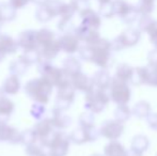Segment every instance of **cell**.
Instances as JSON below:
<instances>
[{
    "instance_id": "6da1fadb",
    "label": "cell",
    "mask_w": 157,
    "mask_h": 156,
    "mask_svg": "<svg viewBox=\"0 0 157 156\" xmlns=\"http://www.w3.org/2000/svg\"><path fill=\"white\" fill-rule=\"evenodd\" d=\"M78 52L82 60L94 63L101 69H106L110 61L111 43L108 40L99 38L94 43L80 46Z\"/></svg>"
},
{
    "instance_id": "7a4b0ae2",
    "label": "cell",
    "mask_w": 157,
    "mask_h": 156,
    "mask_svg": "<svg viewBox=\"0 0 157 156\" xmlns=\"http://www.w3.org/2000/svg\"><path fill=\"white\" fill-rule=\"evenodd\" d=\"M52 89H54V86L42 77L30 79L24 87L25 93L30 100L43 105H46L49 102Z\"/></svg>"
},
{
    "instance_id": "3957f363",
    "label": "cell",
    "mask_w": 157,
    "mask_h": 156,
    "mask_svg": "<svg viewBox=\"0 0 157 156\" xmlns=\"http://www.w3.org/2000/svg\"><path fill=\"white\" fill-rule=\"evenodd\" d=\"M37 71L41 74V77L52 83L54 87H62L71 83V76H68L62 69L55 67L50 61L41 60L37 63Z\"/></svg>"
},
{
    "instance_id": "277c9868",
    "label": "cell",
    "mask_w": 157,
    "mask_h": 156,
    "mask_svg": "<svg viewBox=\"0 0 157 156\" xmlns=\"http://www.w3.org/2000/svg\"><path fill=\"white\" fill-rule=\"evenodd\" d=\"M109 101V95L106 93V90L92 86L91 89L86 92L85 107L87 110L91 111V112L99 113L105 109Z\"/></svg>"
},
{
    "instance_id": "5b68a950",
    "label": "cell",
    "mask_w": 157,
    "mask_h": 156,
    "mask_svg": "<svg viewBox=\"0 0 157 156\" xmlns=\"http://www.w3.org/2000/svg\"><path fill=\"white\" fill-rule=\"evenodd\" d=\"M132 97V91L127 82L120 79L112 78L109 86V98L118 105H127Z\"/></svg>"
},
{
    "instance_id": "8992f818",
    "label": "cell",
    "mask_w": 157,
    "mask_h": 156,
    "mask_svg": "<svg viewBox=\"0 0 157 156\" xmlns=\"http://www.w3.org/2000/svg\"><path fill=\"white\" fill-rule=\"evenodd\" d=\"M141 31L136 28H127L113 41H111V50H121L123 48L137 45L140 40Z\"/></svg>"
},
{
    "instance_id": "52a82bcc",
    "label": "cell",
    "mask_w": 157,
    "mask_h": 156,
    "mask_svg": "<svg viewBox=\"0 0 157 156\" xmlns=\"http://www.w3.org/2000/svg\"><path fill=\"white\" fill-rule=\"evenodd\" d=\"M112 3V10L113 14L119 16L125 24H132L137 19L139 12L136 6H132L125 0H113Z\"/></svg>"
},
{
    "instance_id": "ba28073f",
    "label": "cell",
    "mask_w": 157,
    "mask_h": 156,
    "mask_svg": "<svg viewBox=\"0 0 157 156\" xmlns=\"http://www.w3.org/2000/svg\"><path fill=\"white\" fill-rule=\"evenodd\" d=\"M70 137L64 131H56L50 138L47 149L55 156H66L70 149Z\"/></svg>"
},
{
    "instance_id": "9c48e42d",
    "label": "cell",
    "mask_w": 157,
    "mask_h": 156,
    "mask_svg": "<svg viewBox=\"0 0 157 156\" xmlns=\"http://www.w3.org/2000/svg\"><path fill=\"white\" fill-rule=\"evenodd\" d=\"M75 100V89L72 85H65L58 88V93L55 101V109L61 111H66L70 109L71 105Z\"/></svg>"
},
{
    "instance_id": "30bf717a",
    "label": "cell",
    "mask_w": 157,
    "mask_h": 156,
    "mask_svg": "<svg viewBox=\"0 0 157 156\" xmlns=\"http://www.w3.org/2000/svg\"><path fill=\"white\" fill-rule=\"evenodd\" d=\"M99 136L98 129L95 126L92 127H82L79 126L71 133L70 141L75 144H83L86 142L95 141Z\"/></svg>"
},
{
    "instance_id": "8fae6325",
    "label": "cell",
    "mask_w": 157,
    "mask_h": 156,
    "mask_svg": "<svg viewBox=\"0 0 157 156\" xmlns=\"http://www.w3.org/2000/svg\"><path fill=\"white\" fill-rule=\"evenodd\" d=\"M99 135L105 137L108 140H117L121 137L124 131V124L120 121L107 120L104 121L98 129Z\"/></svg>"
},
{
    "instance_id": "7c38bea8",
    "label": "cell",
    "mask_w": 157,
    "mask_h": 156,
    "mask_svg": "<svg viewBox=\"0 0 157 156\" xmlns=\"http://www.w3.org/2000/svg\"><path fill=\"white\" fill-rule=\"evenodd\" d=\"M35 134L37 136V139L43 143V146L45 148L48 146V143L50 141V138L54 135V133L57 131L55 129V127L52 126V121L49 118H44L42 120H39V122L34 125L33 127Z\"/></svg>"
},
{
    "instance_id": "4fadbf2b",
    "label": "cell",
    "mask_w": 157,
    "mask_h": 156,
    "mask_svg": "<svg viewBox=\"0 0 157 156\" xmlns=\"http://www.w3.org/2000/svg\"><path fill=\"white\" fill-rule=\"evenodd\" d=\"M79 40L77 39V36L72 32H67L64 33L62 36L58 39V43L60 46V49L62 51L66 52L68 55H73L75 52L78 51L80 44H79Z\"/></svg>"
},
{
    "instance_id": "5bb4252c",
    "label": "cell",
    "mask_w": 157,
    "mask_h": 156,
    "mask_svg": "<svg viewBox=\"0 0 157 156\" xmlns=\"http://www.w3.org/2000/svg\"><path fill=\"white\" fill-rule=\"evenodd\" d=\"M0 142H8L11 144L21 143V131L6 123L0 122Z\"/></svg>"
},
{
    "instance_id": "9a60e30c",
    "label": "cell",
    "mask_w": 157,
    "mask_h": 156,
    "mask_svg": "<svg viewBox=\"0 0 157 156\" xmlns=\"http://www.w3.org/2000/svg\"><path fill=\"white\" fill-rule=\"evenodd\" d=\"M18 45L16 40L6 33H0V62L4 60L8 55H13L17 51Z\"/></svg>"
},
{
    "instance_id": "2e32d148",
    "label": "cell",
    "mask_w": 157,
    "mask_h": 156,
    "mask_svg": "<svg viewBox=\"0 0 157 156\" xmlns=\"http://www.w3.org/2000/svg\"><path fill=\"white\" fill-rule=\"evenodd\" d=\"M81 18V24L80 25L86 26V27L90 28V29L93 30H98L101 27V16H99L98 13H96L95 11H93L92 9L88 8L86 10L81 11L79 13Z\"/></svg>"
},
{
    "instance_id": "e0dca14e",
    "label": "cell",
    "mask_w": 157,
    "mask_h": 156,
    "mask_svg": "<svg viewBox=\"0 0 157 156\" xmlns=\"http://www.w3.org/2000/svg\"><path fill=\"white\" fill-rule=\"evenodd\" d=\"M16 42H17V45H18V48H23L24 50L37 48L36 31L29 29L21 32L19 36H17Z\"/></svg>"
},
{
    "instance_id": "ac0fdd59",
    "label": "cell",
    "mask_w": 157,
    "mask_h": 156,
    "mask_svg": "<svg viewBox=\"0 0 157 156\" xmlns=\"http://www.w3.org/2000/svg\"><path fill=\"white\" fill-rule=\"evenodd\" d=\"M73 33L77 36V39L79 41L85 42L86 44H92L101 38V36L98 33V30L90 29V28L82 25H79L78 27L74 28V32Z\"/></svg>"
},
{
    "instance_id": "d6986e66",
    "label": "cell",
    "mask_w": 157,
    "mask_h": 156,
    "mask_svg": "<svg viewBox=\"0 0 157 156\" xmlns=\"http://www.w3.org/2000/svg\"><path fill=\"white\" fill-rule=\"evenodd\" d=\"M71 85L75 89V91L78 90V91L85 92V93L89 91L93 86L91 78L82 72H79V73L71 76Z\"/></svg>"
},
{
    "instance_id": "ffe728a7",
    "label": "cell",
    "mask_w": 157,
    "mask_h": 156,
    "mask_svg": "<svg viewBox=\"0 0 157 156\" xmlns=\"http://www.w3.org/2000/svg\"><path fill=\"white\" fill-rule=\"evenodd\" d=\"M39 50H40V54H41V60H46V61L54 60L59 55V52L61 51L60 46H59L58 43V39L54 40V41L39 47Z\"/></svg>"
},
{
    "instance_id": "44dd1931",
    "label": "cell",
    "mask_w": 157,
    "mask_h": 156,
    "mask_svg": "<svg viewBox=\"0 0 157 156\" xmlns=\"http://www.w3.org/2000/svg\"><path fill=\"white\" fill-rule=\"evenodd\" d=\"M21 85L19 76L11 74L10 76H8V77L4 79L0 90H1L2 93L6 94V95H15L21 90Z\"/></svg>"
},
{
    "instance_id": "7402d4cb",
    "label": "cell",
    "mask_w": 157,
    "mask_h": 156,
    "mask_svg": "<svg viewBox=\"0 0 157 156\" xmlns=\"http://www.w3.org/2000/svg\"><path fill=\"white\" fill-rule=\"evenodd\" d=\"M52 121V126L57 131H62L65 129L72 124V119L68 117L67 115L64 113V111L58 110V109H52V116L49 118Z\"/></svg>"
},
{
    "instance_id": "603a6c76",
    "label": "cell",
    "mask_w": 157,
    "mask_h": 156,
    "mask_svg": "<svg viewBox=\"0 0 157 156\" xmlns=\"http://www.w3.org/2000/svg\"><path fill=\"white\" fill-rule=\"evenodd\" d=\"M15 109V104L11 98L4 95L0 96V122L8 123L13 111Z\"/></svg>"
},
{
    "instance_id": "cb8c5ba5",
    "label": "cell",
    "mask_w": 157,
    "mask_h": 156,
    "mask_svg": "<svg viewBox=\"0 0 157 156\" xmlns=\"http://www.w3.org/2000/svg\"><path fill=\"white\" fill-rule=\"evenodd\" d=\"M111 79L112 78L110 77L109 73L105 69H103L101 71L95 72V74L92 76L91 80H92V85L94 87L99 88V89H103V90H107L110 86Z\"/></svg>"
},
{
    "instance_id": "d4e9b609",
    "label": "cell",
    "mask_w": 157,
    "mask_h": 156,
    "mask_svg": "<svg viewBox=\"0 0 157 156\" xmlns=\"http://www.w3.org/2000/svg\"><path fill=\"white\" fill-rule=\"evenodd\" d=\"M62 70L67 74L68 76H73L75 74L81 72V64L80 61L74 56H68L63 60Z\"/></svg>"
},
{
    "instance_id": "484cf974",
    "label": "cell",
    "mask_w": 157,
    "mask_h": 156,
    "mask_svg": "<svg viewBox=\"0 0 157 156\" xmlns=\"http://www.w3.org/2000/svg\"><path fill=\"white\" fill-rule=\"evenodd\" d=\"M126 149L118 140H111L104 148L105 156H125Z\"/></svg>"
},
{
    "instance_id": "4316f807",
    "label": "cell",
    "mask_w": 157,
    "mask_h": 156,
    "mask_svg": "<svg viewBox=\"0 0 157 156\" xmlns=\"http://www.w3.org/2000/svg\"><path fill=\"white\" fill-rule=\"evenodd\" d=\"M16 16L17 10L13 8L9 2H1L0 3V19L3 23L14 21Z\"/></svg>"
},
{
    "instance_id": "83f0119b",
    "label": "cell",
    "mask_w": 157,
    "mask_h": 156,
    "mask_svg": "<svg viewBox=\"0 0 157 156\" xmlns=\"http://www.w3.org/2000/svg\"><path fill=\"white\" fill-rule=\"evenodd\" d=\"M34 16L36 18V21H40V23H48L54 17H56L52 10L49 8V6L47 3L43 4V6H39V8L35 11Z\"/></svg>"
},
{
    "instance_id": "f1b7e54d",
    "label": "cell",
    "mask_w": 157,
    "mask_h": 156,
    "mask_svg": "<svg viewBox=\"0 0 157 156\" xmlns=\"http://www.w3.org/2000/svg\"><path fill=\"white\" fill-rule=\"evenodd\" d=\"M56 40V34L48 28H42L36 31V41H37V48L49 42Z\"/></svg>"
},
{
    "instance_id": "f546056e",
    "label": "cell",
    "mask_w": 157,
    "mask_h": 156,
    "mask_svg": "<svg viewBox=\"0 0 157 156\" xmlns=\"http://www.w3.org/2000/svg\"><path fill=\"white\" fill-rule=\"evenodd\" d=\"M132 72H134V67H130L127 63H121V64L118 65L116 70V75H114V78L120 79L122 81H127L130 80L132 75Z\"/></svg>"
},
{
    "instance_id": "4dcf8cb0",
    "label": "cell",
    "mask_w": 157,
    "mask_h": 156,
    "mask_svg": "<svg viewBox=\"0 0 157 156\" xmlns=\"http://www.w3.org/2000/svg\"><path fill=\"white\" fill-rule=\"evenodd\" d=\"M28 67H29V65L19 57V58L15 59V60H13L10 63L9 71L11 72V74H14V75H17L21 77V76H23L27 72Z\"/></svg>"
},
{
    "instance_id": "1f68e13d",
    "label": "cell",
    "mask_w": 157,
    "mask_h": 156,
    "mask_svg": "<svg viewBox=\"0 0 157 156\" xmlns=\"http://www.w3.org/2000/svg\"><path fill=\"white\" fill-rule=\"evenodd\" d=\"M132 113L135 117L139 119L147 118L151 113V105L147 101H140V102L135 104L134 108L132 110Z\"/></svg>"
},
{
    "instance_id": "d6a6232c",
    "label": "cell",
    "mask_w": 157,
    "mask_h": 156,
    "mask_svg": "<svg viewBox=\"0 0 157 156\" xmlns=\"http://www.w3.org/2000/svg\"><path fill=\"white\" fill-rule=\"evenodd\" d=\"M150 141L149 138L144 135H136L132 139V149L138 151V152L142 153L149 149Z\"/></svg>"
},
{
    "instance_id": "836d02e7",
    "label": "cell",
    "mask_w": 157,
    "mask_h": 156,
    "mask_svg": "<svg viewBox=\"0 0 157 156\" xmlns=\"http://www.w3.org/2000/svg\"><path fill=\"white\" fill-rule=\"evenodd\" d=\"M21 58L30 67L33 64H37L41 61V54H40L39 48H33V49L24 50Z\"/></svg>"
},
{
    "instance_id": "e575fe53",
    "label": "cell",
    "mask_w": 157,
    "mask_h": 156,
    "mask_svg": "<svg viewBox=\"0 0 157 156\" xmlns=\"http://www.w3.org/2000/svg\"><path fill=\"white\" fill-rule=\"evenodd\" d=\"M130 81L136 86L145 85V82H147V70H145V67H134V72H132Z\"/></svg>"
},
{
    "instance_id": "d590c367",
    "label": "cell",
    "mask_w": 157,
    "mask_h": 156,
    "mask_svg": "<svg viewBox=\"0 0 157 156\" xmlns=\"http://www.w3.org/2000/svg\"><path fill=\"white\" fill-rule=\"evenodd\" d=\"M113 116L117 121H120V122L124 123L125 121H127L130 118L132 110L128 108L127 105H118V107L113 111Z\"/></svg>"
},
{
    "instance_id": "8d00e7d4",
    "label": "cell",
    "mask_w": 157,
    "mask_h": 156,
    "mask_svg": "<svg viewBox=\"0 0 157 156\" xmlns=\"http://www.w3.org/2000/svg\"><path fill=\"white\" fill-rule=\"evenodd\" d=\"M44 151H45V146L37 139L32 143H29L26 146L25 152L28 156H41Z\"/></svg>"
},
{
    "instance_id": "74e56055",
    "label": "cell",
    "mask_w": 157,
    "mask_h": 156,
    "mask_svg": "<svg viewBox=\"0 0 157 156\" xmlns=\"http://www.w3.org/2000/svg\"><path fill=\"white\" fill-rule=\"evenodd\" d=\"M154 2L155 0H139L137 4V10L141 15H150L154 10Z\"/></svg>"
},
{
    "instance_id": "f35d334b",
    "label": "cell",
    "mask_w": 157,
    "mask_h": 156,
    "mask_svg": "<svg viewBox=\"0 0 157 156\" xmlns=\"http://www.w3.org/2000/svg\"><path fill=\"white\" fill-rule=\"evenodd\" d=\"M94 122H95L94 113L91 112V111H89V110H87L86 112L81 113L80 117H79V126L92 127V126H95Z\"/></svg>"
},
{
    "instance_id": "ab89813d",
    "label": "cell",
    "mask_w": 157,
    "mask_h": 156,
    "mask_svg": "<svg viewBox=\"0 0 157 156\" xmlns=\"http://www.w3.org/2000/svg\"><path fill=\"white\" fill-rule=\"evenodd\" d=\"M35 140H37V136L33 128L25 129V131H21V144L27 146V144L34 142Z\"/></svg>"
},
{
    "instance_id": "60d3db41",
    "label": "cell",
    "mask_w": 157,
    "mask_h": 156,
    "mask_svg": "<svg viewBox=\"0 0 157 156\" xmlns=\"http://www.w3.org/2000/svg\"><path fill=\"white\" fill-rule=\"evenodd\" d=\"M45 113H46L45 105L40 104V103H34L32 105L31 109H30V115L37 121L45 118Z\"/></svg>"
},
{
    "instance_id": "b9f144b4",
    "label": "cell",
    "mask_w": 157,
    "mask_h": 156,
    "mask_svg": "<svg viewBox=\"0 0 157 156\" xmlns=\"http://www.w3.org/2000/svg\"><path fill=\"white\" fill-rule=\"evenodd\" d=\"M98 14H99V16L106 17V18H111V17H113L114 14H113V10H112L111 1L99 4Z\"/></svg>"
},
{
    "instance_id": "7bdbcfd3",
    "label": "cell",
    "mask_w": 157,
    "mask_h": 156,
    "mask_svg": "<svg viewBox=\"0 0 157 156\" xmlns=\"http://www.w3.org/2000/svg\"><path fill=\"white\" fill-rule=\"evenodd\" d=\"M70 4L74 9L75 12H78V13H80L81 11L86 10V9L90 8L89 0H71Z\"/></svg>"
},
{
    "instance_id": "ee69618b",
    "label": "cell",
    "mask_w": 157,
    "mask_h": 156,
    "mask_svg": "<svg viewBox=\"0 0 157 156\" xmlns=\"http://www.w3.org/2000/svg\"><path fill=\"white\" fill-rule=\"evenodd\" d=\"M58 29L60 30L63 33H67L71 30H74V26H73V21L72 19H63L60 18L58 23Z\"/></svg>"
},
{
    "instance_id": "f6af8a7d",
    "label": "cell",
    "mask_w": 157,
    "mask_h": 156,
    "mask_svg": "<svg viewBox=\"0 0 157 156\" xmlns=\"http://www.w3.org/2000/svg\"><path fill=\"white\" fill-rule=\"evenodd\" d=\"M145 32L149 34L150 41L154 43V42H155L156 40H157V21L153 19V21H151V24L147 26Z\"/></svg>"
},
{
    "instance_id": "bcb514c9",
    "label": "cell",
    "mask_w": 157,
    "mask_h": 156,
    "mask_svg": "<svg viewBox=\"0 0 157 156\" xmlns=\"http://www.w3.org/2000/svg\"><path fill=\"white\" fill-rule=\"evenodd\" d=\"M152 21H153V18H152L150 15H141L140 19H139V23H138L139 31H145L147 26L151 24Z\"/></svg>"
},
{
    "instance_id": "7dc6e473",
    "label": "cell",
    "mask_w": 157,
    "mask_h": 156,
    "mask_svg": "<svg viewBox=\"0 0 157 156\" xmlns=\"http://www.w3.org/2000/svg\"><path fill=\"white\" fill-rule=\"evenodd\" d=\"M31 0H9V3L16 10L19 9H24L27 4H29Z\"/></svg>"
},
{
    "instance_id": "c3c4849f",
    "label": "cell",
    "mask_w": 157,
    "mask_h": 156,
    "mask_svg": "<svg viewBox=\"0 0 157 156\" xmlns=\"http://www.w3.org/2000/svg\"><path fill=\"white\" fill-rule=\"evenodd\" d=\"M147 122L149 127L157 131V113H152V112L150 113L147 117Z\"/></svg>"
},
{
    "instance_id": "681fc988",
    "label": "cell",
    "mask_w": 157,
    "mask_h": 156,
    "mask_svg": "<svg viewBox=\"0 0 157 156\" xmlns=\"http://www.w3.org/2000/svg\"><path fill=\"white\" fill-rule=\"evenodd\" d=\"M147 61H149V65L152 67H157V50L154 49L149 52L147 56Z\"/></svg>"
},
{
    "instance_id": "f907efd6",
    "label": "cell",
    "mask_w": 157,
    "mask_h": 156,
    "mask_svg": "<svg viewBox=\"0 0 157 156\" xmlns=\"http://www.w3.org/2000/svg\"><path fill=\"white\" fill-rule=\"evenodd\" d=\"M125 156H142V153L138 152V151L134 150V149L130 148L129 150H126Z\"/></svg>"
},
{
    "instance_id": "816d5d0a",
    "label": "cell",
    "mask_w": 157,
    "mask_h": 156,
    "mask_svg": "<svg viewBox=\"0 0 157 156\" xmlns=\"http://www.w3.org/2000/svg\"><path fill=\"white\" fill-rule=\"evenodd\" d=\"M49 0H31V2L37 4V6H43V4H46Z\"/></svg>"
},
{
    "instance_id": "f5cc1de1",
    "label": "cell",
    "mask_w": 157,
    "mask_h": 156,
    "mask_svg": "<svg viewBox=\"0 0 157 156\" xmlns=\"http://www.w3.org/2000/svg\"><path fill=\"white\" fill-rule=\"evenodd\" d=\"M41 156H55L54 154H52V152H50V151L49 150H47V151H44V152L43 153H42V155Z\"/></svg>"
},
{
    "instance_id": "db71d44e",
    "label": "cell",
    "mask_w": 157,
    "mask_h": 156,
    "mask_svg": "<svg viewBox=\"0 0 157 156\" xmlns=\"http://www.w3.org/2000/svg\"><path fill=\"white\" fill-rule=\"evenodd\" d=\"M97 1H98L99 4H101V3H106V2H109V1H111V0H97Z\"/></svg>"
},
{
    "instance_id": "11a10c76",
    "label": "cell",
    "mask_w": 157,
    "mask_h": 156,
    "mask_svg": "<svg viewBox=\"0 0 157 156\" xmlns=\"http://www.w3.org/2000/svg\"><path fill=\"white\" fill-rule=\"evenodd\" d=\"M2 26H3V21H2L1 19H0V29L2 28Z\"/></svg>"
},
{
    "instance_id": "9f6ffc18",
    "label": "cell",
    "mask_w": 157,
    "mask_h": 156,
    "mask_svg": "<svg viewBox=\"0 0 157 156\" xmlns=\"http://www.w3.org/2000/svg\"><path fill=\"white\" fill-rule=\"evenodd\" d=\"M154 45H155V49L157 50V40H156L155 42H154Z\"/></svg>"
},
{
    "instance_id": "6f0895ef",
    "label": "cell",
    "mask_w": 157,
    "mask_h": 156,
    "mask_svg": "<svg viewBox=\"0 0 157 156\" xmlns=\"http://www.w3.org/2000/svg\"><path fill=\"white\" fill-rule=\"evenodd\" d=\"M91 156H103V155H101V154H93V155H91Z\"/></svg>"
},
{
    "instance_id": "680465c9",
    "label": "cell",
    "mask_w": 157,
    "mask_h": 156,
    "mask_svg": "<svg viewBox=\"0 0 157 156\" xmlns=\"http://www.w3.org/2000/svg\"><path fill=\"white\" fill-rule=\"evenodd\" d=\"M1 93H2V92H1V90H0V96H1V95H2V94H1Z\"/></svg>"
},
{
    "instance_id": "91938a15",
    "label": "cell",
    "mask_w": 157,
    "mask_h": 156,
    "mask_svg": "<svg viewBox=\"0 0 157 156\" xmlns=\"http://www.w3.org/2000/svg\"><path fill=\"white\" fill-rule=\"evenodd\" d=\"M156 156H157V154H156Z\"/></svg>"
}]
</instances>
